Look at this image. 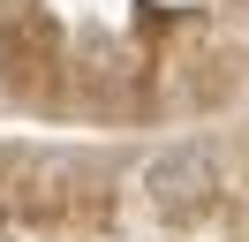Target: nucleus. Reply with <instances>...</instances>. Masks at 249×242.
<instances>
[{"label":"nucleus","mask_w":249,"mask_h":242,"mask_svg":"<svg viewBox=\"0 0 249 242\" xmlns=\"http://www.w3.org/2000/svg\"><path fill=\"white\" fill-rule=\"evenodd\" d=\"M151 189H159V204H204L212 197V159L204 151H166L151 166Z\"/></svg>","instance_id":"f257e3e1"}]
</instances>
